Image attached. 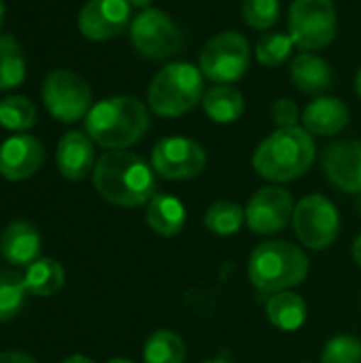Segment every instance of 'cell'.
<instances>
[{
  "label": "cell",
  "mask_w": 361,
  "mask_h": 363,
  "mask_svg": "<svg viewBox=\"0 0 361 363\" xmlns=\"http://www.w3.org/2000/svg\"><path fill=\"white\" fill-rule=\"evenodd\" d=\"M62 363H96V362H91V359H89V357H85V355H72V357L64 359Z\"/></svg>",
  "instance_id": "e575fe53"
},
{
  "label": "cell",
  "mask_w": 361,
  "mask_h": 363,
  "mask_svg": "<svg viewBox=\"0 0 361 363\" xmlns=\"http://www.w3.org/2000/svg\"><path fill=\"white\" fill-rule=\"evenodd\" d=\"M187 347L183 338L172 330H157L153 332L143 349L145 363H185Z\"/></svg>",
  "instance_id": "d4e9b609"
},
{
  "label": "cell",
  "mask_w": 361,
  "mask_h": 363,
  "mask_svg": "<svg viewBox=\"0 0 361 363\" xmlns=\"http://www.w3.org/2000/svg\"><path fill=\"white\" fill-rule=\"evenodd\" d=\"M355 89H357V94H360L361 98V68L360 72H357V77H355Z\"/></svg>",
  "instance_id": "8d00e7d4"
},
{
  "label": "cell",
  "mask_w": 361,
  "mask_h": 363,
  "mask_svg": "<svg viewBox=\"0 0 361 363\" xmlns=\"http://www.w3.org/2000/svg\"><path fill=\"white\" fill-rule=\"evenodd\" d=\"M313 134L304 128H279L266 136L253 153L255 172L272 183L300 179L315 162Z\"/></svg>",
  "instance_id": "3957f363"
},
{
  "label": "cell",
  "mask_w": 361,
  "mask_h": 363,
  "mask_svg": "<svg viewBox=\"0 0 361 363\" xmlns=\"http://www.w3.org/2000/svg\"><path fill=\"white\" fill-rule=\"evenodd\" d=\"M245 223V208L230 200H219L211 204L204 213V225L217 236H232Z\"/></svg>",
  "instance_id": "484cf974"
},
{
  "label": "cell",
  "mask_w": 361,
  "mask_h": 363,
  "mask_svg": "<svg viewBox=\"0 0 361 363\" xmlns=\"http://www.w3.org/2000/svg\"><path fill=\"white\" fill-rule=\"evenodd\" d=\"M28 70L26 53L11 34H0V89H15L23 83Z\"/></svg>",
  "instance_id": "cb8c5ba5"
},
{
  "label": "cell",
  "mask_w": 361,
  "mask_h": 363,
  "mask_svg": "<svg viewBox=\"0 0 361 363\" xmlns=\"http://www.w3.org/2000/svg\"><path fill=\"white\" fill-rule=\"evenodd\" d=\"M304 130L317 136H334L349 123V108L343 100L334 96L315 98L302 113Z\"/></svg>",
  "instance_id": "e0dca14e"
},
{
  "label": "cell",
  "mask_w": 361,
  "mask_h": 363,
  "mask_svg": "<svg viewBox=\"0 0 361 363\" xmlns=\"http://www.w3.org/2000/svg\"><path fill=\"white\" fill-rule=\"evenodd\" d=\"M151 166L155 174L168 181L196 179L206 166V151L191 138L166 136L155 143L151 151Z\"/></svg>",
  "instance_id": "8fae6325"
},
{
  "label": "cell",
  "mask_w": 361,
  "mask_h": 363,
  "mask_svg": "<svg viewBox=\"0 0 361 363\" xmlns=\"http://www.w3.org/2000/svg\"><path fill=\"white\" fill-rule=\"evenodd\" d=\"M338 19L332 0H294L289 9V36L300 51L313 53L336 36Z\"/></svg>",
  "instance_id": "8992f818"
},
{
  "label": "cell",
  "mask_w": 361,
  "mask_h": 363,
  "mask_svg": "<svg viewBox=\"0 0 361 363\" xmlns=\"http://www.w3.org/2000/svg\"><path fill=\"white\" fill-rule=\"evenodd\" d=\"M279 0H243L240 13L245 21L255 30H268L279 19Z\"/></svg>",
  "instance_id": "4dcf8cb0"
},
{
  "label": "cell",
  "mask_w": 361,
  "mask_h": 363,
  "mask_svg": "<svg viewBox=\"0 0 361 363\" xmlns=\"http://www.w3.org/2000/svg\"><path fill=\"white\" fill-rule=\"evenodd\" d=\"M247 272L255 289L277 294L302 285L311 272V262L300 247L285 240H268L251 251Z\"/></svg>",
  "instance_id": "277c9868"
},
{
  "label": "cell",
  "mask_w": 361,
  "mask_h": 363,
  "mask_svg": "<svg viewBox=\"0 0 361 363\" xmlns=\"http://www.w3.org/2000/svg\"><path fill=\"white\" fill-rule=\"evenodd\" d=\"M202 363H232V362H228L226 357H217V359H206V362H202Z\"/></svg>",
  "instance_id": "f35d334b"
},
{
  "label": "cell",
  "mask_w": 361,
  "mask_h": 363,
  "mask_svg": "<svg viewBox=\"0 0 361 363\" xmlns=\"http://www.w3.org/2000/svg\"><path fill=\"white\" fill-rule=\"evenodd\" d=\"M251 64L247 38L234 30L215 34L200 53V70L213 83L238 81Z\"/></svg>",
  "instance_id": "9c48e42d"
},
{
  "label": "cell",
  "mask_w": 361,
  "mask_h": 363,
  "mask_svg": "<svg viewBox=\"0 0 361 363\" xmlns=\"http://www.w3.org/2000/svg\"><path fill=\"white\" fill-rule=\"evenodd\" d=\"M185 221L187 213L183 202L170 194H155L147 204V225L164 238L181 234Z\"/></svg>",
  "instance_id": "ffe728a7"
},
{
  "label": "cell",
  "mask_w": 361,
  "mask_h": 363,
  "mask_svg": "<svg viewBox=\"0 0 361 363\" xmlns=\"http://www.w3.org/2000/svg\"><path fill=\"white\" fill-rule=\"evenodd\" d=\"M266 317L281 332H298L309 319V306L294 291H277L266 302Z\"/></svg>",
  "instance_id": "44dd1931"
},
{
  "label": "cell",
  "mask_w": 361,
  "mask_h": 363,
  "mask_svg": "<svg viewBox=\"0 0 361 363\" xmlns=\"http://www.w3.org/2000/svg\"><path fill=\"white\" fill-rule=\"evenodd\" d=\"M55 164L64 179L83 181L96 168L94 140L83 132H68L60 138L55 151Z\"/></svg>",
  "instance_id": "2e32d148"
},
{
  "label": "cell",
  "mask_w": 361,
  "mask_h": 363,
  "mask_svg": "<svg viewBox=\"0 0 361 363\" xmlns=\"http://www.w3.org/2000/svg\"><path fill=\"white\" fill-rule=\"evenodd\" d=\"M298 106L296 102L287 100V98H281L272 104V121L279 125V128H294L298 123Z\"/></svg>",
  "instance_id": "1f68e13d"
},
{
  "label": "cell",
  "mask_w": 361,
  "mask_h": 363,
  "mask_svg": "<svg viewBox=\"0 0 361 363\" xmlns=\"http://www.w3.org/2000/svg\"><path fill=\"white\" fill-rule=\"evenodd\" d=\"M77 23L89 40L115 38L130 23V4L126 0H87L79 11Z\"/></svg>",
  "instance_id": "4fadbf2b"
},
{
  "label": "cell",
  "mask_w": 361,
  "mask_h": 363,
  "mask_svg": "<svg viewBox=\"0 0 361 363\" xmlns=\"http://www.w3.org/2000/svg\"><path fill=\"white\" fill-rule=\"evenodd\" d=\"M106 363H134L132 359H126V357H113L111 362H106Z\"/></svg>",
  "instance_id": "74e56055"
},
{
  "label": "cell",
  "mask_w": 361,
  "mask_h": 363,
  "mask_svg": "<svg viewBox=\"0 0 361 363\" xmlns=\"http://www.w3.org/2000/svg\"><path fill=\"white\" fill-rule=\"evenodd\" d=\"M321 363H361V340L349 334L330 338L321 351Z\"/></svg>",
  "instance_id": "f546056e"
},
{
  "label": "cell",
  "mask_w": 361,
  "mask_h": 363,
  "mask_svg": "<svg viewBox=\"0 0 361 363\" xmlns=\"http://www.w3.org/2000/svg\"><path fill=\"white\" fill-rule=\"evenodd\" d=\"M204 98V74L189 62L166 64L147 91L149 108L160 117H181Z\"/></svg>",
  "instance_id": "5b68a950"
},
{
  "label": "cell",
  "mask_w": 361,
  "mask_h": 363,
  "mask_svg": "<svg viewBox=\"0 0 361 363\" xmlns=\"http://www.w3.org/2000/svg\"><path fill=\"white\" fill-rule=\"evenodd\" d=\"M130 38L134 49L149 60H166L185 45L183 30L162 11L145 9L132 19Z\"/></svg>",
  "instance_id": "30bf717a"
},
{
  "label": "cell",
  "mask_w": 361,
  "mask_h": 363,
  "mask_svg": "<svg viewBox=\"0 0 361 363\" xmlns=\"http://www.w3.org/2000/svg\"><path fill=\"white\" fill-rule=\"evenodd\" d=\"M351 253H353V259H355V264L361 268V234L353 240V247H351Z\"/></svg>",
  "instance_id": "836d02e7"
},
{
  "label": "cell",
  "mask_w": 361,
  "mask_h": 363,
  "mask_svg": "<svg viewBox=\"0 0 361 363\" xmlns=\"http://www.w3.org/2000/svg\"><path fill=\"white\" fill-rule=\"evenodd\" d=\"M357 208H360V213H361V198H360V204H357Z\"/></svg>",
  "instance_id": "60d3db41"
},
{
  "label": "cell",
  "mask_w": 361,
  "mask_h": 363,
  "mask_svg": "<svg viewBox=\"0 0 361 363\" xmlns=\"http://www.w3.org/2000/svg\"><path fill=\"white\" fill-rule=\"evenodd\" d=\"M40 96L49 115L62 123H74L87 117L91 108V87L81 74L66 68L51 70L45 77Z\"/></svg>",
  "instance_id": "52a82bcc"
},
{
  "label": "cell",
  "mask_w": 361,
  "mask_h": 363,
  "mask_svg": "<svg viewBox=\"0 0 361 363\" xmlns=\"http://www.w3.org/2000/svg\"><path fill=\"white\" fill-rule=\"evenodd\" d=\"M294 198L287 189L268 185L257 189L245 206V223L253 234L270 236L283 232L294 219Z\"/></svg>",
  "instance_id": "7c38bea8"
},
{
  "label": "cell",
  "mask_w": 361,
  "mask_h": 363,
  "mask_svg": "<svg viewBox=\"0 0 361 363\" xmlns=\"http://www.w3.org/2000/svg\"><path fill=\"white\" fill-rule=\"evenodd\" d=\"M94 187L111 204L136 208L155 196V170L140 155L130 151H109L94 168Z\"/></svg>",
  "instance_id": "6da1fadb"
},
{
  "label": "cell",
  "mask_w": 361,
  "mask_h": 363,
  "mask_svg": "<svg viewBox=\"0 0 361 363\" xmlns=\"http://www.w3.org/2000/svg\"><path fill=\"white\" fill-rule=\"evenodd\" d=\"M130 6H136V9H147L151 4V0H126Z\"/></svg>",
  "instance_id": "d590c367"
},
{
  "label": "cell",
  "mask_w": 361,
  "mask_h": 363,
  "mask_svg": "<svg viewBox=\"0 0 361 363\" xmlns=\"http://www.w3.org/2000/svg\"><path fill=\"white\" fill-rule=\"evenodd\" d=\"M45 162L43 145L28 134H17L0 145V174L6 181H26Z\"/></svg>",
  "instance_id": "9a60e30c"
},
{
  "label": "cell",
  "mask_w": 361,
  "mask_h": 363,
  "mask_svg": "<svg viewBox=\"0 0 361 363\" xmlns=\"http://www.w3.org/2000/svg\"><path fill=\"white\" fill-rule=\"evenodd\" d=\"M36 106L23 96H6L0 100V125L11 132H26L36 123Z\"/></svg>",
  "instance_id": "4316f807"
},
{
  "label": "cell",
  "mask_w": 361,
  "mask_h": 363,
  "mask_svg": "<svg viewBox=\"0 0 361 363\" xmlns=\"http://www.w3.org/2000/svg\"><path fill=\"white\" fill-rule=\"evenodd\" d=\"M23 285L30 296L51 298L64 287V268L55 259L38 257L34 264L28 266L23 274Z\"/></svg>",
  "instance_id": "603a6c76"
},
{
  "label": "cell",
  "mask_w": 361,
  "mask_h": 363,
  "mask_svg": "<svg viewBox=\"0 0 361 363\" xmlns=\"http://www.w3.org/2000/svg\"><path fill=\"white\" fill-rule=\"evenodd\" d=\"M294 40L289 34H283V32H264L260 38H257V45H255V55H257V62L262 66H268V68H274V66H281L283 62H287V57L291 55V49H294Z\"/></svg>",
  "instance_id": "f1b7e54d"
},
{
  "label": "cell",
  "mask_w": 361,
  "mask_h": 363,
  "mask_svg": "<svg viewBox=\"0 0 361 363\" xmlns=\"http://www.w3.org/2000/svg\"><path fill=\"white\" fill-rule=\"evenodd\" d=\"M149 130V111L134 96H111L96 102L85 117L87 136L111 151L136 145Z\"/></svg>",
  "instance_id": "7a4b0ae2"
},
{
  "label": "cell",
  "mask_w": 361,
  "mask_h": 363,
  "mask_svg": "<svg viewBox=\"0 0 361 363\" xmlns=\"http://www.w3.org/2000/svg\"><path fill=\"white\" fill-rule=\"evenodd\" d=\"M323 172L334 187L361 196V140L345 138L326 149Z\"/></svg>",
  "instance_id": "5bb4252c"
},
{
  "label": "cell",
  "mask_w": 361,
  "mask_h": 363,
  "mask_svg": "<svg viewBox=\"0 0 361 363\" xmlns=\"http://www.w3.org/2000/svg\"><path fill=\"white\" fill-rule=\"evenodd\" d=\"M2 21H4V2L0 0V28H2Z\"/></svg>",
  "instance_id": "ab89813d"
},
{
  "label": "cell",
  "mask_w": 361,
  "mask_h": 363,
  "mask_svg": "<svg viewBox=\"0 0 361 363\" xmlns=\"http://www.w3.org/2000/svg\"><path fill=\"white\" fill-rule=\"evenodd\" d=\"M202 106L215 123H234L245 113V96L230 83H215L204 91Z\"/></svg>",
  "instance_id": "7402d4cb"
},
{
  "label": "cell",
  "mask_w": 361,
  "mask_h": 363,
  "mask_svg": "<svg viewBox=\"0 0 361 363\" xmlns=\"http://www.w3.org/2000/svg\"><path fill=\"white\" fill-rule=\"evenodd\" d=\"M289 74H291L294 85L302 94H321L334 83L332 66L323 57L315 53H306V51L294 57Z\"/></svg>",
  "instance_id": "d6986e66"
},
{
  "label": "cell",
  "mask_w": 361,
  "mask_h": 363,
  "mask_svg": "<svg viewBox=\"0 0 361 363\" xmlns=\"http://www.w3.org/2000/svg\"><path fill=\"white\" fill-rule=\"evenodd\" d=\"M294 232L311 251L330 249L340 234V215L334 202L321 194L304 196L294 211Z\"/></svg>",
  "instance_id": "ba28073f"
},
{
  "label": "cell",
  "mask_w": 361,
  "mask_h": 363,
  "mask_svg": "<svg viewBox=\"0 0 361 363\" xmlns=\"http://www.w3.org/2000/svg\"><path fill=\"white\" fill-rule=\"evenodd\" d=\"M0 363H36V359L28 353H19V351H4L0 353Z\"/></svg>",
  "instance_id": "d6a6232c"
},
{
  "label": "cell",
  "mask_w": 361,
  "mask_h": 363,
  "mask_svg": "<svg viewBox=\"0 0 361 363\" xmlns=\"http://www.w3.org/2000/svg\"><path fill=\"white\" fill-rule=\"evenodd\" d=\"M0 249L13 266H30L40 255V234L28 221H13L2 232Z\"/></svg>",
  "instance_id": "ac0fdd59"
},
{
  "label": "cell",
  "mask_w": 361,
  "mask_h": 363,
  "mask_svg": "<svg viewBox=\"0 0 361 363\" xmlns=\"http://www.w3.org/2000/svg\"><path fill=\"white\" fill-rule=\"evenodd\" d=\"M28 289L17 272H0V323L15 319L26 304Z\"/></svg>",
  "instance_id": "83f0119b"
}]
</instances>
